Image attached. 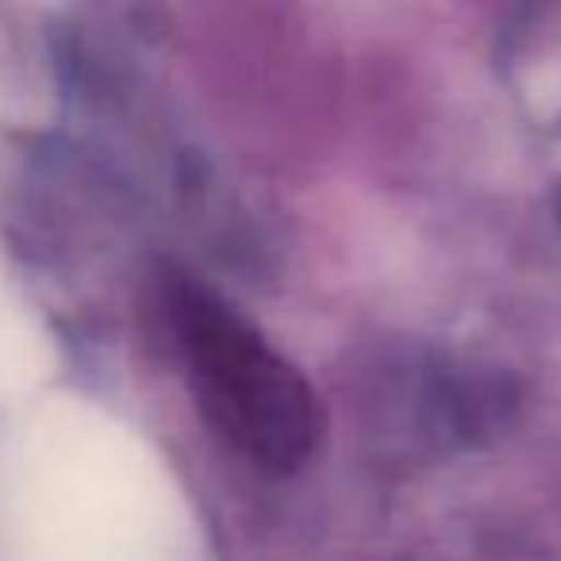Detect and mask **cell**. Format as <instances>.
<instances>
[{"mask_svg":"<svg viewBox=\"0 0 561 561\" xmlns=\"http://www.w3.org/2000/svg\"><path fill=\"white\" fill-rule=\"evenodd\" d=\"M170 316L193 397L219 438L265 473L305 466L320 438V400L297 366L201 285H178Z\"/></svg>","mask_w":561,"mask_h":561,"instance_id":"cell-1","label":"cell"}]
</instances>
